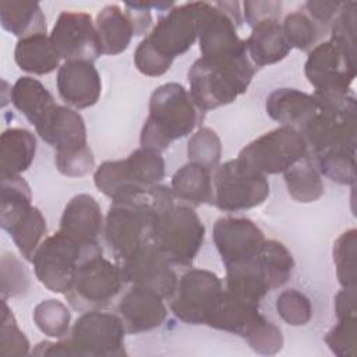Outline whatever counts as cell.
<instances>
[{
  "label": "cell",
  "mask_w": 357,
  "mask_h": 357,
  "mask_svg": "<svg viewBox=\"0 0 357 357\" xmlns=\"http://www.w3.org/2000/svg\"><path fill=\"white\" fill-rule=\"evenodd\" d=\"M17 66L26 73L45 75L59 67L60 56L46 33L20 39L14 49Z\"/></svg>",
  "instance_id": "30"
},
{
  "label": "cell",
  "mask_w": 357,
  "mask_h": 357,
  "mask_svg": "<svg viewBox=\"0 0 357 357\" xmlns=\"http://www.w3.org/2000/svg\"><path fill=\"white\" fill-rule=\"evenodd\" d=\"M223 294L222 280L211 271L190 269L177 282L170 310L183 322L206 325Z\"/></svg>",
  "instance_id": "14"
},
{
  "label": "cell",
  "mask_w": 357,
  "mask_h": 357,
  "mask_svg": "<svg viewBox=\"0 0 357 357\" xmlns=\"http://www.w3.org/2000/svg\"><path fill=\"white\" fill-rule=\"evenodd\" d=\"M307 142L297 128L280 126L251 141L238 153V159L248 167L261 173L279 174L307 156Z\"/></svg>",
  "instance_id": "10"
},
{
  "label": "cell",
  "mask_w": 357,
  "mask_h": 357,
  "mask_svg": "<svg viewBox=\"0 0 357 357\" xmlns=\"http://www.w3.org/2000/svg\"><path fill=\"white\" fill-rule=\"evenodd\" d=\"M204 113L190 92L178 82L158 86L149 99V114L141 131V146L158 152L191 134L202 121Z\"/></svg>",
  "instance_id": "3"
},
{
  "label": "cell",
  "mask_w": 357,
  "mask_h": 357,
  "mask_svg": "<svg viewBox=\"0 0 357 357\" xmlns=\"http://www.w3.org/2000/svg\"><path fill=\"white\" fill-rule=\"evenodd\" d=\"M0 21L6 31L20 39L46 33V17L38 3L1 1Z\"/></svg>",
  "instance_id": "31"
},
{
  "label": "cell",
  "mask_w": 357,
  "mask_h": 357,
  "mask_svg": "<svg viewBox=\"0 0 357 357\" xmlns=\"http://www.w3.org/2000/svg\"><path fill=\"white\" fill-rule=\"evenodd\" d=\"M10 95L15 109H18L29 123L35 126L36 132L47 124L59 106L46 86L32 77L18 78L13 85Z\"/></svg>",
  "instance_id": "23"
},
{
  "label": "cell",
  "mask_w": 357,
  "mask_h": 357,
  "mask_svg": "<svg viewBox=\"0 0 357 357\" xmlns=\"http://www.w3.org/2000/svg\"><path fill=\"white\" fill-rule=\"evenodd\" d=\"M36 138L25 128H7L0 137V174L1 178L17 177L33 162Z\"/></svg>",
  "instance_id": "26"
},
{
  "label": "cell",
  "mask_w": 357,
  "mask_h": 357,
  "mask_svg": "<svg viewBox=\"0 0 357 357\" xmlns=\"http://www.w3.org/2000/svg\"><path fill=\"white\" fill-rule=\"evenodd\" d=\"M276 311L279 317L291 326H303L308 324L312 317L310 298L296 289L284 290L278 296Z\"/></svg>",
  "instance_id": "38"
},
{
  "label": "cell",
  "mask_w": 357,
  "mask_h": 357,
  "mask_svg": "<svg viewBox=\"0 0 357 357\" xmlns=\"http://www.w3.org/2000/svg\"><path fill=\"white\" fill-rule=\"evenodd\" d=\"M102 227V211L92 195L78 194L68 201L60 219V231L82 245L91 247L99 244L98 236L100 234Z\"/></svg>",
  "instance_id": "22"
},
{
  "label": "cell",
  "mask_w": 357,
  "mask_h": 357,
  "mask_svg": "<svg viewBox=\"0 0 357 357\" xmlns=\"http://www.w3.org/2000/svg\"><path fill=\"white\" fill-rule=\"evenodd\" d=\"M255 74L248 54L225 60L199 57L188 70L190 95L202 110H213L243 95Z\"/></svg>",
  "instance_id": "4"
},
{
  "label": "cell",
  "mask_w": 357,
  "mask_h": 357,
  "mask_svg": "<svg viewBox=\"0 0 357 357\" xmlns=\"http://www.w3.org/2000/svg\"><path fill=\"white\" fill-rule=\"evenodd\" d=\"M282 28L290 46L304 52L314 49L319 38L326 32L305 11L301 10L287 14Z\"/></svg>",
  "instance_id": "35"
},
{
  "label": "cell",
  "mask_w": 357,
  "mask_h": 357,
  "mask_svg": "<svg viewBox=\"0 0 357 357\" xmlns=\"http://www.w3.org/2000/svg\"><path fill=\"white\" fill-rule=\"evenodd\" d=\"M304 73L315 91L346 93L356 78V50L332 39L322 42L310 52Z\"/></svg>",
  "instance_id": "16"
},
{
  "label": "cell",
  "mask_w": 357,
  "mask_h": 357,
  "mask_svg": "<svg viewBox=\"0 0 357 357\" xmlns=\"http://www.w3.org/2000/svg\"><path fill=\"white\" fill-rule=\"evenodd\" d=\"M201 1L173 6L162 15L144 42L160 57L173 63L198 39Z\"/></svg>",
  "instance_id": "15"
},
{
  "label": "cell",
  "mask_w": 357,
  "mask_h": 357,
  "mask_svg": "<svg viewBox=\"0 0 357 357\" xmlns=\"http://www.w3.org/2000/svg\"><path fill=\"white\" fill-rule=\"evenodd\" d=\"M1 328H0V354L1 356H25L29 353V342L18 328L13 311L6 300H1Z\"/></svg>",
  "instance_id": "40"
},
{
  "label": "cell",
  "mask_w": 357,
  "mask_h": 357,
  "mask_svg": "<svg viewBox=\"0 0 357 357\" xmlns=\"http://www.w3.org/2000/svg\"><path fill=\"white\" fill-rule=\"evenodd\" d=\"M126 328L121 319L100 310L85 311L66 337L70 356L120 357L126 356Z\"/></svg>",
  "instance_id": "12"
},
{
  "label": "cell",
  "mask_w": 357,
  "mask_h": 357,
  "mask_svg": "<svg viewBox=\"0 0 357 357\" xmlns=\"http://www.w3.org/2000/svg\"><path fill=\"white\" fill-rule=\"evenodd\" d=\"M212 183L213 204L225 212L255 208L269 195L266 176L257 173L238 158L218 166Z\"/></svg>",
  "instance_id": "11"
},
{
  "label": "cell",
  "mask_w": 357,
  "mask_h": 357,
  "mask_svg": "<svg viewBox=\"0 0 357 357\" xmlns=\"http://www.w3.org/2000/svg\"><path fill=\"white\" fill-rule=\"evenodd\" d=\"M187 155L191 162L199 163L212 170L218 167L222 156V142L216 131L209 127H201L188 139Z\"/></svg>",
  "instance_id": "37"
},
{
  "label": "cell",
  "mask_w": 357,
  "mask_h": 357,
  "mask_svg": "<svg viewBox=\"0 0 357 357\" xmlns=\"http://www.w3.org/2000/svg\"><path fill=\"white\" fill-rule=\"evenodd\" d=\"M265 240L264 231L247 218H219L213 225V241L226 268L254 259Z\"/></svg>",
  "instance_id": "19"
},
{
  "label": "cell",
  "mask_w": 357,
  "mask_h": 357,
  "mask_svg": "<svg viewBox=\"0 0 357 357\" xmlns=\"http://www.w3.org/2000/svg\"><path fill=\"white\" fill-rule=\"evenodd\" d=\"M38 134L56 149L54 163L61 174L81 177L93 169L95 159L86 142L84 119L78 112L57 106L47 124Z\"/></svg>",
  "instance_id": "7"
},
{
  "label": "cell",
  "mask_w": 357,
  "mask_h": 357,
  "mask_svg": "<svg viewBox=\"0 0 357 357\" xmlns=\"http://www.w3.org/2000/svg\"><path fill=\"white\" fill-rule=\"evenodd\" d=\"M102 254L99 244L85 247L63 231L46 237L33 254L32 265L38 280L53 293H67L81 262Z\"/></svg>",
  "instance_id": "8"
},
{
  "label": "cell",
  "mask_w": 357,
  "mask_h": 357,
  "mask_svg": "<svg viewBox=\"0 0 357 357\" xmlns=\"http://www.w3.org/2000/svg\"><path fill=\"white\" fill-rule=\"evenodd\" d=\"M119 314L127 333H141L160 326L166 319L167 310L160 294L132 286L120 300Z\"/></svg>",
  "instance_id": "21"
},
{
  "label": "cell",
  "mask_w": 357,
  "mask_h": 357,
  "mask_svg": "<svg viewBox=\"0 0 357 357\" xmlns=\"http://www.w3.org/2000/svg\"><path fill=\"white\" fill-rule=\"evenodd\" d=\"M321 173L339 184H354L356 156H331L318 160Z\"/></svg>",
  "instance_id": "43"
},
{
  "label": "cell",
  "mask_w": 357,
  "mask_h": 357,
  "mask_svg": "<svg viewBox=\"0 0 357 357\" xmlns=\"http://www.w3.org/2000/svg\"><path fill=\"white\" fill-rule=\"evenodd\" d=\"M165 177V159L151 148H138L126 159L106 160L93 174L95 185L113 202L156 185Z\"/></svg>",
  "instance_id": "5"
},
{
  "label": "cell",
  "mask_w": 357,
  "mask_h": 357,
  "mask_svg": "<svg viewBox=\"0 0 357 357\" xmlns=\"http://www.w3.org/2000/svg\"><path fill=\"white\" fill-rule=\"evenodd\" d=\"M172 266L165 254L151 243L123 259L120 269L124 282L153 290L163 298H170L178 282Z\"/></svg>",
  "instance_id": "18"
},
{
  "label": "cell",
  "mask_w": 357,
  "mask_h": 357,
  "mask_svg": "<svg viewBox=\"0 0 357 357\" xmlns=\"http://www.w3.org/2000/svg\"><path fill=\"white\" fill-rule=\"evenodd\" d=\"M205 238V226L192 206L173 205L156 223L153 244L172 265L191 266Z\"/></svg>",
  "instance_id": "9"
},
{
  "label": "cell",
  "mask_w": 357,
  "mask_h": 357,
  "mask_svg": "<svg viewBox=\"0 0 357 357\" xmlns=\"http://www.w3.org/2000/svg\"><path fill=\"white\" fill-rule=\"evenodd\" d=\"M33 322L42 333L54 339H64L70 333L71 315L68 308L59 300L47 298L33 310Z\"/></svg>",
  "instance_id": "34"
},
{
  "label": "cell",
  "mask_w": 357,
  "mask_h": 357,
  "mask_svg": "<svg viewBox=\"0 0 357 357\" xmlns=\"http://www.w3.org/2000/svg\"><path fill=\"white\" fill-rule=\"evenodd\" d=\"M153 7V3H127L126 4V14L130 18L135 35L145 33L149 26L152 25V15L151 8Z\"/></svg>",
  "instance_id": "46"
},
{
  "label": "cell",
  "mask_w": 357,
  "mask_h": 357,
  "mask_svg": "<svg viewBox=\"0 0 357 357\" xmlns=\"http://www.w3.org/2000/svg\"><path fill=\"white\" fill-rule=\"evenodd\" d=\"M172 192L174 198L188 204V206H199L213 204V183L211 170L205 166L188 162L181 166L172 177Z\"/></svg>",
  "instance_id": "28"
},
{
  "label": "cell",
  "mask_w": 357,
  "mask_h": 357,
  "mask_svg": "<svg viewBox=\"0 0 357 357\" xmlns=\"http://www.w3.org/2000/svg\"><path fill=\"white\" fill-rule=\"evenodd\" d=\"M123 283L120 266L113 265L102 254H95L81 262L66 297L78 311L100 310L114 300Z\"/></svg>",
  "instance_id": "13"
},
{
  "label": "cell",
  "mask_w": 357,
  "mask_h": 357,
  "mask_svg": "<svg viewBox=\"0 0 357 357\" xmlns=\"http://www.w3.org/2000/svg\"><path fill=\"white\" fill-rule=\"evenodd\" d=\"M56 81L60 98L75 109L91 107L99 100L102 81L92 61H64Z\"/></svg>",
  "instance_id": "20"
},
{
  "label": "cell",
  "mask_w": 357,
  "mask_h": 357,
  "mask_svg": "<svg viewBox=\"0 0 357 357\" xmlns=\"http://www.w3.org/2000/svg\"><path fill=\"white\" fill-rule=\"evenodd\" d=\"M243 337L259 354H276L283 347L282 331L262 315L258 317Z\"/></svg>",
  "instance_id": "39"
},
{
  "label": "cell",
  "mask_w": 357,
  "mask_h": 357,
  "mask_svg": "<svg viewBox=\"0 0 357 357\" xmlns=\"http://www.w3.org/2000/svg\"><path fill=\"white\" fill-rule=\"evenodd\" d=\"M258 308V305L245 303L234 297L227 290H223V294L211 314L206 325L243 337L248 328L261 315Z\"/></svg>",
  "instance_id": "29"
},
{
  "label": "cell",
  "mask_w": 357,
  "mask_h": 357,
  "mask_svg": "<svg viewBox=\"0 0 357 357\" xmlns=\"http://www.w3.org/2000/svg\"><path fill=\"white\" fill-rule=\"evenodd\" d=\"M335 312L337 319L356 317V287H343L335 297Z\"/></svg>",
  "instance_id": "47"
},
{
  "label": "cell",
  "mask_w": 357,
  "mask_h": 357,
  "mask_svg": "<svg viewBox=\"0 0 357 357\" xmlns=\"http://www.w3.org/2000/svg\"><path fill=\"white\" fill-rule=\"evenodd\" d=\"M315 116L303 127L307 146L317 160L331 156H356L357 103L349 92H314Z\"/></svg>",
  "instance_id": "2"
},
{
  "label": "cell",
  "mask_w": 357,
  "mask_h": 357,
  "mask_svg": "<svg viewBox=\"0 0 357 357\" xmlns=\"http://www.w3.org/2000/svg\"><path fill=\"white\" fill-rule=\"evenodd\" d=\"M342 1H317L310 0L304 4V11L324 29H331L333 21L342 10Z\"/></svg>",
  "instance_id": "44"
},
{
  "label": "cell",
  "mask_w": 357,
  "mask_h": 357,
  "mask_svg": "<svg viewBox=\"0 0 357 357\" xmlns=\"http://www.w3.org/2000/svg\"><path fill=\"white\" fill-rule=\"evenodd\" d=\"M50 40L66 61H92L102 56L95 22L81 11H63L52 29Z\"/></svg>",
  "instance_id": "17"
},
{
  "label": "cell",
  "mask_w": 357,
  "mask_h": 357,
  "mask_svg": "<svg viewBox=\"0 0 357 357\" xmlns=\"http://www.w3.org/2000/svg\"><path fill=\"white\" fill-rule=\"evenodd\" d=\"M356 229H349L333 244V264L342 287H356Z\"/></svg>",
  "instance_id": "36"
},
{
  "label": "cell",
  "mask_w": 357,
  "mask_h": 357,
  "mask_svg": "<svg viewBox=\"0 0 357 357\" xmlns=\"http://www.w3.org/2000/svg\"><path fill=\"white\" fill-rule=\"evenodd\" d=\"M95 28L102 54L107 56L123 53L135 35L130 18L117 4H109L98 13Z\"/></svg>",
  "instance_id": "27"
},
{
  "label": "cell",
  "mask_w": 357,
  "mask_h": 357,
  "mask_svg": "<svg viewBox=\"0 0 357 357\" xmlns=\"http://www.w3.org/2000/svg\"><path fill=\"white\" fill-rule=\"evenodd\" d=\"M31 201L29 185L21 176L1 178V227L26 261H32L46 234V220Z\"/></svg>",
  "instance_id": "6"
},
{
  "label": "cell",
  "mask_w": 357,
  "mask_h": 357,
  "mask_svg": "<svg viewBox=\"0 0 357 357\" xmlns=\"http://www.w3.org/2000/svg\"><path fill=\"white\" fill-rule=\"evenodd\" d=\"M284 183L290 197L297 202H314L324 195L322 178L308 156H304L284 172Z\"/></svg>",
  "instance_id": "33"
},
{
  "label": "cell",
  "mask_w": 357,
  "mask_h": 357,
  "mask_svg": "<svg viewBox=\"0 0 357 357\" xmlns=\"http://www.w3.org/2000/svg\"><path fill=\"white\" fill-rule=\"evenodd\" d=\"M265 107L272 120L297 130H303L318 112L314 96L294 88H279L273 91L266 98Z\"/></svg>",
  "instance_id": "24"
},
{
  "label": "cell",
  "mask_w": 357,
  "mask_h": 357,
  "mask_svg": "<svg viewBox=\"0 0 357 357\" xmlns=\"http://www.w3.org/2000/svg\"><path fill=\"white\" fill-rule=\"evenodd\" d=\"M255 261L271 290L283 286L290 279L294 268L291 252L278 240H265Z\"/></svg>",
  "instance_id": "32"
},
{
  "label": "cell",
  "mask_w": 357,
  "mask_h": 357,
  "mask_svg": "<svg viewBox=\"0 0 357 357\" xmlns=\"http://www.w3.org/2000/svg\"><path fill=\"white\" fill-rule=\"evenodd\" d=\"M29 287V276L25 266L13 255L4 254L1 257V296L15 297L26 293Z\"/></svg>",
  "instance_id": "42"
},
{
  "label": "cell",
  "mask_w": 357,
  "mask_h": 357,
  "mask_svg": "<svg viewBox=\"0 0 357 357\" xmlns=\"http://www.w3.org/2000/svg\"><path fill=\"white\" fill-rule=\"evenodd\" d=\"M173 205L172 188L160 184L114 201L105 220V238L114 257L123 261L153 243L159 215Z\"/></svg>",
  "instance_id": "1"
},
{
  "label": "cell",
  "mask_w": 357,
  "mask_h": 357,
  "mask_svg": "<svg viewBox=\"0 0 357 357\" xmlns=\"http://www.w3.org/2000/svg\"><path fill=\"white\" fill-rule=\"evenodd\" d=\"M247 54L254 67H264L283 60L291 46L278 20H266L252 26L245 39Z\"/></svg>",
  "instance_id": "25"
},
{
  "label": "cell",
  "mask_w": 357,
  "mask_h": 357,
  "mask_svg": "<svg viewBox=\"0 0 357 357\" xmlns=\"http://www.w3.org/2000/svg\"><path fill=\"white\" fill-rule=\"evenodd\" d=\"M356 317L339 318L337 324L326 333L325 343L339 357H354L357 351Z\"/></svg>",
  "instance_id": "41"
},
{
  "label": "cell",
  "mask_w": 357,
  "mask_h": 357,
  "mask_svg": "<svg viewBox=\"0 0 357 357\" xmlns=\"http://www.w3.org/2000/svg\"><path fill=\"white\" fill-rule=\"evenodd\" d=\"M244 17L247 24L252 28L266 20H278L280 15V1H244Z\"/></svg>",
  "instance_id": "45"
}]
</instances>
